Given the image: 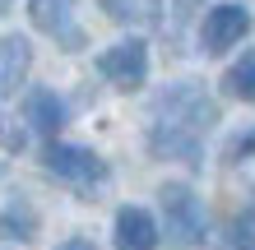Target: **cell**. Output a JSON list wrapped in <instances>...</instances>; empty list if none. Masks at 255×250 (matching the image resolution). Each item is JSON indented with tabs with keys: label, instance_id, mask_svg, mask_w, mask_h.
<instances>
[{
	"label": "cell",
	"instance_id": "1",
	"mask_svg": "<svg viewBox=\"0 0 255 250\" xmlns=\"http://www.w3.org/2000/svg\"><path fill=\"white\" fill-rule=\"evenodd\" d=\"M218 125V107L204 83L181 79L167 83L153 97V116H148V153L167 158V163H200L204 135Z\"/></svg>",
	"mask_w": 255,
	"mask_h": 250
},
{
	"label": "cell",
	"instance_id": "2",
	"mask_svg": "<svg viewBox=\"0 0 255 250\" xmlns=\"http://www.w3.org/2000/svg\"><path fill=\"white\" fill-rule=\"evenodd\" d=\"M42 163L56 181H65L70 190H79V195H98L102 185H107V163L93 153V149H79V144H47V153H42Z\"/></svg>",
	"mask_w": 255,
	"mask_h": 250
},
{
	"label": "cell",
	"instance_id": "3",
	"mask_svg": "<svg viewBox=\"0 0 255 250\" xmlns=\"http://www.w3.org/2000/svg\"><path fill=\"white\" fill-rule=\"evenodd\" d=\"M162 218H167V237L176 246H200L204 241V204L195 199V190L181 181H167L158 190Z\"/></svg>",
	"mask_w": 255,
	"mask_h": 250
},
{
	"label": "cell",
	"instance_id": "4",
	"mask_svg": "<svg viewBox=\"0 0 255 250\" xmlns=\"http://www.w3.org/2000/svg\"><path fill=\"white\" fill-rule=\"evenodd\" d=\"M98 75L112 88H121V93L144 88V79H148V47H144V37H126V42H116V47H107L98 56Z\"/></svg>",
	"mask_w": 255,
	"mask_h": 250
},
{
	"label": "cell",
	"instance_id": "5",
	"mask_svg": "<svg viewBox=\"0 0 255 250\" xmlns=\"http://www.w3.org/2000/svg\"><path fill=\"white\" fill-rule=\"evenodd\" d=\"M246 33H251V14H246V5H214V9L204 14L200 47H204L209 56H228Z\"/></svg>",
	"mask_w": 255,
	"mask_h": 250
},
{
	"label": "cell",
	"instance_id": "6",
	"mask_svg": "<svg viewBox=\"0 0 255 250\" xmlns=\"http://www.w3.org/2000/svg\"><path fill=\"white\" fill-rule=\"evenodd\" d=\"M33 23L65 51L84 47V28L74 19V0H33Z\"/></svg>",
	"mask_w": 255,
	"mask_h": 250
},
{
	"label": "cell",
	"instance_id": "7",
	"mask_svg": "<svg viewBox=\"0 0 255 250\" xmlns=\"http://www.w3.org/2000/svg\"><path fill=\"white\" fill-rule=\"evenodd\" d=\"M112 237H116V250H153L158 246V218L148 209H139V204H126V209H116Z\"/></svg>",
	"mask_w": 255,
	"mask_h": 250
},
{
	"label": "cell",
	"instance_id": "8",
	"mask_svg": "<svg viewBox=\"0 0 255 250\" xmlns=\"http://www.w3.org/2000/svg\"><path fill=\"white\" fill-rule=\"evenodd\" d=\"M65 102H61V93L56 88H33L28 93V102H23V121L37 130L42 139H56L61 135V125H65Z\"/></svg>",
	"mask_w": 255,
	"mask_h": 250
},
{
	"label": "cell",
	"instance_id": "9",
	"mask_svg": "<svg viewBox=\"0 0 255 250\" xmlns=\"http://www.w3.org/2000/svg\"><path fill=\"white\" fill-rule=\"evenodd\" d=\"M28 70H33V47H28V37H19V33L0 37V97L19 93Z\"/></svg>",
	"mask_w": 255,
	"mask_h": 250
},
{
	"label": "cell",
	"instance_id": "10",
	"mask_svg": "<svg viewBox=\"0 0 255 250\" xmlns=\"http://www.w3.org/2000/svg\"><path fill=\"white\" fill-rule=\"evenodd\" d=\"M98 5H102V14H112L126 28H153L162 0H98Z\"/></svg>",
	"mask_w": 255,
	"mask_h": 250
},
{
	"label": "cell",
	"instance_id": "11",
	"mask_svg": "<svg viewBox=\"0 0 255 250\" xmlns=\"http://www.w3.org/2000/svg\"><path fill=\"white\" fill-rule=\"evenodd\" d=\"M228 176L246 190L251 204H255V135H242V139L228 149Z\"/></svg>",
	"mask_w": 255,
	"mask_h": 250
},
{
	"label": "cell",
	"instance_id": "12",
	"mask_svg": "<svg viewBox=\"0 0 255 250\" xmlns=\"http://www.w3.org/2000/svg\"><path fill=\"white\" fill-rule=\"evenodd\" d=\"M0 237H9V241H33L37 237V218H33V209L28 204H5L0 209Z\"/></svg>",
	"mask_w": 255,
	"mask_h": 250
},
{
	"label": "cell",
	"instance_id": "13",
	"mask_svg": "<svg viewBox=\"0 0 255 250\" xmlns=\"http://www.w3.org/2000/svg\"><path fill=\"white\" fill-rule=\"evenodd\" d=\"M223 88H228L232 97H242V102H255V51H246L242 61H232V65H228Z\"/></svg>",
	"mask_w": 255,
	"mask_h": 250
},
{
	"label": "cell",
	"instance_id": "14",
	"mask_svg": "<svg viewBox=\"0 0 255 250\" xmlns=\"http://www.w3.org/2000/svg\"><path fill=\"white\" fill-rule=\"evenodd\" d=\"M232 241L242 246V250H255V209L237 213V223H232Z\"/></svg>",
	"mask_w": 255,
	"mask_h": 250
},
{
	"label": "cell",
	"instance_id": "15",
	"mask_svg": "<svg viewBox=\"0 0 255 250\" xmlns=\"http://www.w3.org/2000/svg\"><path fill=\"white\" fill-rule=\"evenodd\" d=\"M195 5H200V0H176V19H186V14H190Z\"/></svg>",
	"mask_w": 255,
	"mask_h": 250
},
{
	"label": "cell",
	"instance_id": "16",
	"mask_svg": "<svg viewBox=\"0 0 255 250\" xmlns=\"http://www.w3.org/2000/svg\"><path fill=\"white\" fill-rule=\"evenodd\" d=\"M61 250H93V246H88V241H65Z\"/></svg>",
	"mask_w": 255,
	"mask_h": 250
}]
</instances>
